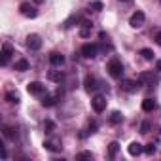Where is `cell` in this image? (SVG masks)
Masks as SVG:
<instances>
[{
	"label": "cell",
	"mask_w": 161,
	"mask_h": 161,
	"mask_svg": "<svg viewBox=\"0 0 161 161\" xmlns=\"http://www.w3.org/2000/svg\"><path fill=\"white\" fill-rule=\"evenodd\" d=\"M140 55H142L144 61H153V57H155V53H153L150 47H142V49H140Z\"/></svg>",
	"instance_id": "obj_21"
},
{
	"label": "cell",
	"mask_w": 161,
	"mask_h": 161,
	"mask_svg": "<svg viewBox=\"0 0 161 161\" xmlns=\"http://www.w3.org/2000/svg\"><path fill=\"white\" fill-rule=\"evenodd\" d=\"M84 87H86V91H89V93L97 91V89H99L97 78H93V76H86V80H84Z\"/></svg>",
	"instance_id": "obj_11"
},
{
	"label": "cell",
	"mask_w": 161,
	"mask_h": 161,
	"mask_svg": "<svg viewBox=\"0 0 161 161\" xmlns=\"http://www.w3.org/2000/svg\"><path fill=\"white\" fill-rule=\"evenodd\" d=\"M80 55L84 59H95L99 55V46L97 44H84L82 49H80Z\"/></svg>",
	"instance_id": "obj_2"
},
{
	"label": "cell",
	"mask_w": 161,
	"mask_h": 161,
	"mask_svg": "<svg viewBox=\"0 0 161 161\" xmlns=\"http://www.w3.org/2000/svg\"><path fill=\"white\" fill-rule=\"evenodd\" d=\"M2 159H8V152H6V146H2Z\"/></svg>",
	"instance_id": "obj_33"
},
{
	"label": "cell",
	"mask_w": 161,
	"mask_h": 161,
	"mask_svg": "<svg viewBox=\"0 0 161 161\" xmlns=\"http://www.w3.org/2000/svg\"><path fill=\"white\" fill-rule=\"evenodd\" d=\"M140 86L142 84L138 82V80H136V82H135V80H121V84H119V87L123 91H127V93H136Z\"/></svg>",
	"instance_id": "obj_5"
},
{
	"label": "cell",
	"mask_w": 161,
	"mask_h": 161,
	"mask_svg": "<svg viewBox=\"0 0 161 161\" xmlns=\"http://www.w3.org/2000/svg\"><path fill=\"white\" fill-rule=\"evenodd\" d=\"M64 55H61V53H57V51H53L51 55H49V63L53 64V66H63L64 64Z\"/></svg>",
	"instance_id": "obj_14"
},
{
	"label": "cell",
	"mask_w": 161,
	"mask_h": 161,
	"mask_svg": "<svg viewBox=\"0 0 161 161\" xmlns=\"http://www.w3.org/2000/svg\"><path fill=\"white\" fill-rule=\"evenodd\" d=\"M118 150H119V144H118V142H110V144H108V155H110V157H116Z\"/></svg>",
	"instance_id": "obj_24"
},
{
	"label": "cell",
	"mask_w": 161,
	"mask_h": 161,
	"mask_svg": "<svg viewBox=\"0 0 161 161\" xmlns=\"http://www.w3.org/2000/svg\"><path fill=\"white\" fill-rule=\"evenodd\" d=\"M44 148H46L47 152H61V150H63V146H61V140H57V138L44 140Z\"/></svg>",
	"instance_id": "obj_12"
},
{
	"label": "cell",
	"mask_w": 161,
	"mask_h": 161,
	"mask_svg": "<svg viewBox=\"0 0 161 161\" xmlns=\"http://www.w3.org/2000/svg\"><path fill=\"white\" fill-rule=\"evenodd\" d=\"M155 70H157V72H161V59H159V61H155Z\"/></svg>",
	"instance_id": "obj_34"
},
{
	"label": "cell",
	"mask_w": 161,
	"mask_h": 161,
	"mask_svg": "<svg viewBox=\"0 0 161 161\" xmlns=\"http://www.w3.org/2000/svg\"><path fill=\"white\" fill-rule=\"evenodd\" d=\"M4 99H6L10 104H19V103H21V97H19L17 91H8V93L4 95Z\"/></svg>",
	"instance_id": "obj_16"
},
{
	"label": "cell",
	"mask_w": 161,
	"mask_h": 161,
	"mask_svg": "<svg viewBox=\"0 0 161 161\" xmlns=\"http://www.w3.org/2000/svg\"><path fill=\"white\" fill-rule=\"evenodd\" d=\"M29 61L27 59H19V61H15V70L17 72H25V70H29Z\"/></svg>",
	"instance_id": "obj_20"
},
{
	"label": "cell",
	"mask_w": 161,
	"mask_h": 161,
	"mask_svg": "<svg viewBox=\"0 0 161 161\" xmlns=\"http://www.w3.org/2000/svg\"><path fill=\"white\" fill-rule=\"evenodd\" d=\"M78 19H80L78 15H72V17H68V19L63 23V29H70V27H72V23H74V21H78Z\"/></svg>",
	"instance_id": "obj_27"
},
{
	"label": "cell",
	"mask_w": 161,
	"mask_h": 161,
	"mask_svg": "<svg viewBox=\"0 0 161 161\" xmlns=\"http://www.w3.org/2000/svg\"><path fill=\"white\" fill-rule=\"evenodd\" d=\"M55 104H57V97H53V95H44L42 97V106L44 108H51Z\"/></svg>",
	"instance_id": "obj_18"
},
{
	"label": "cell",
	"mask_w": 161,
	"mask_h": 161,
	"mask_svg": "<svg viewBox=\"0 0 161 161\" xmlns=\"http://www.w3.org/2000/svg\"><path fill=\"white\" fill-rule=\"evenodd\" d=\"M127 152H129V155L136 157V155H140V153L144 152V146H142L140 142H131V144H129V148H127Z\"/></svg>",
	"instance_id": "obj_13"
},
{
	"label": "cell",
	"mask_w": 161,
	"mask_h": 161,
	"mask_svg": "<svg viewBox=\"0 0 161 161\" xmlns=\"http://www.w3.org/2000/svg\"><path fill=\"white\" fill-rule=\"evenodd\" d=\"M153 108H155V101L153 99H144L142 101V110L144 112H152Z\"/></svg>",
	"instance_id": "obj_22"
},
{
	"label": "cell",
	"mask_w": 161,
	"mask_h": 161,
	"mask_svg": "<svg viewBox=\"0 0 161 161\" xmlns=\"http://www.w3.org/2000/svg\"><path fill=\"white\" fill-rule=\"evenodd\" d=\"M148 131H150V121H142V123H140V133L146 135Z\"/></svg>",
	"instance_id": "obj_30"
},
{
	"label": "cell",
	"mask_w": 161,
	"mask_h": 161,
	"mask_svg": "<svg viewBox=\"0 0 161 161\" xmlns=\"http://www.w3.org/2000/svg\"><path fill=\"white\" fill-rule=\"evenodd\" d=\"M91 108H93L97 114L104 112V110H106V99H104L103 95H95V97L91 99Z\"/></svg>",
	"instance_id": "obj_8"
},
{
	"label": "cell",
	"mask_w": 161,
	"mask_h": 161,
	"mask_svg": "<svg viewBox=\"0 0 161 161\" xmlns=\"http://www.w3.org/2000/svg\"><path fill=\"white\" fill-rule=\"evenodd\" d=\"M153 40H155V44H157V46H161V31L153 36Z\"/></svg>",
	"instance_id": "obj_32"
},
{
	"label": "cell",
	"mask_w": 161,
	"mask_h": 161,
	"mask_svg": "<svg viewBox=\"0 0 161 161\" xmlns=\"http://www.w3.org/2000/svg\"><path fill=\"white\" fill-rule=\"evenodd\" d=\"M76 157H78V159H93V153H91V152H80Z\"/></svg>",
	"instance_id": "obj_29"
},
{
	"label": "cell",
	"mask_w": 161,
	"mask_h": 161,
	"mask_svg": "<svg viewBox=\"0 0 161 161\" xmlns=\"http://www.w3.org/2000/svg\"><path fill=\"white\" fill-rule=\"evenodd\" d=\"M12 55H14V47H12V44H8V42H6V44L2 46V51H0V64L6 66V64L10 63Z\"/></svg>",
	"instance_id": "obj_3"
},
{
	"label": "cell",
	"mask_w": 161,
	"mask_h": 161,
	"mask_svg": "<svg viewBox=\"0 0 161 161\" xmlns=\"http://www.w3.org/2000/svg\"><path fill=\"white\" fill-rule=\"evenodd\" d=\"M19 12H21L25 17H31V19H34V17L38 15V10H36L34 6H31L29 2H23V4L19 6Z\"/></svg>",
	"instance_id": "obj_10"
},
{
	"label": "cell",
	"mask_w": 161,
	"mask_h": 161,
	"mask_svg": "<svg viewBox=\"0 0 161 161\" xmlns=\"http://www.w3.org/2000/svg\"><path fill=\"white\" fill-rule=\"evenodd\" d=\"M108 119H110V123H112V125H119V123L123 121V114H121L119 110H116V112H112V114H110V118H108Z\"/></svg>",
	"instance_id": "obj_19"
},
{
	"label": "cell",
	"mask_w": 161,
	"mask_h": 161,
	"mask_svg": "<svg viewBox=\"0 0 161 161\" xmlns=\"http://www.w3.org/2000/svg\"><path fill=\"white\" fill-rule=\"evenodd\" d=\"M80 36H82V38H89L91 36V23L89 21H82V27H80Z\"/></svg>",
	"instance_id": "obj_17"
},
{
	"label": "cell",
	"mask_w": 161,
	"mask_h": 161,
	"mask_svg": "<svg viewBox=\"0 0 161 161\" xmlns=\"http://www.w3.org/2000/svg\"><path fill=\"white\" fill-rule=\"evenodd\" d=\"M155 150H157V148H155V144H152V142L144 146V153H148V155H153V153H155Z\"/></svg>",
	"instance_id": "obj_28"
},
{
	"label": "cell",
	"mask_w": 161,
	"mask_h": 161,
	"mask_svg": "<svg viewBox=\"0 0 161 161\" xmlns=\"http://www.w3.org/2000/svg\"><path fill=\"white\" fill-rule=\"evenodd\" d=\"M27 91H29L31 95L40 97V95L46 93V86H44L42 82H29V84H27Z\"/></svg>",
	"instance_id": "obj_7"
},
{
	"label": "cell",
	"mask_w": 161,
	"mask_h": 161,
	"mask_svg": "<svg viewBox=\"0 0 161 161\" xmlns=\"http://www.w3.org/2000/svg\"><path fill=\"white\" fill-rule=\"evenodd\" d=\"M2 133H4L6 138H12V140L15 138V133H14V129H12L10 125H4V127H2Z\"/></svg>",
	"instance_id": "obj_25"
},
{
	"label": "cell",
	"mask_w": 161,
	"mask_h": 161,
	"mask_svg": "<svg viewBox=\"0 0 161 161\" xmlns=\"http://www.w3.org/2000/svg\"><path fill=\"white\" fill-rule=\"evenodd\" d=\"M97 127H99V125H97V121H89V133H95V131H97Z\"/></svg>",
	"instance_id": "obj_31"
},
{
	"label": "cell",
	"mask_w": 161,
	"mask_h": 161,
	"mask_svg": "<svg viewBox=\"0 0 161 161\" xmlns=\"http://www.w3.org/2000/svg\"><path fill=\"white\" fill-rule=\"evenodd\" d=\"M104 8V4L103 2H99V0H95V2H91L89 4V10H93V12H101Z\"/></svg>",
	"instance_id": "obj_26"
},
{
	"label": "cell",
	"mask_w": 161,
	"mask_h": 161,
	"mask_svg": "<svg viewBox=\"0 0 161 161\" xmlns=\"http://www.w3.org/2000/svg\"><path fill=\"white\" fill-rule=\"evenodd\" d=\"M138 82H140L142 86L159 84V76H157V74H152V72H142V74H138Z\"/></svg>",
	"instance_id": "obj_4"
},
{
	"label": "cell",
	"mask_w": 161,
	"mask_h": 161,
	"mask_svg": "<svg viewBox=\"0 0 161 161\" xmlns=\"http://www.w3.org/2000/svg\"><path fill=\"white\" fill-rule=\"evenodd\" d=\"M144 21H146V15H144V12H135L131 17H129V25L133 27V29H140L142 25H144Z\"/></svg>",
	"instance_id": "obj_6"
},
{
	"label": "cell",
	"mask_w": 161,
	"mask_h": 161,
	"mask_svg": "<svg viewBox=\"0 0 161 161\" xmlns=\"http://www.w3.org/2000/svg\"><path fill=\"white\" fill-rule=\"evenodd\" d=\"M106 70H108V74H110L112 78H116V80H119V78L123 76V64H121V61H119L118 57H112V59L108 61Z\"/></svg>",
	"instance_id": "obj_1"
},
{
	"label": "cell",
	"mask_w": 161,
	"mask_h": 161,
	"mask_svg": "<svg viewBox=\"0 0 161 161\" xmlns=\"http://www.w3.org/2000/svg\"><path fill=\"white\" fill-rule=\"evenodd\" d=\"M44 131H46L47 135H51V133L55 131V121H51V119H46V121H44Z\"/></svg>",
	"instance_id": "obj_23"
},
{
	"label": "cell",
	"mask_w": 161,
	"mask_h": 161,
	"mask_svg": "<svg viewBox=\"0 0 161 161\" xmlns=\"http://www.w3.org/2000/svg\"><path fill=\"white\" fill-rule=\"evenodd\" d=\"M47 78L51 80V82H57V84H61L63 80H64V72H61V70H49Z\"/></svg>",
	"instance_id": "obj_15"
},
{
	"label": "cell",
	"mask_w": 161,
	"mask_h": 161,
	"mask_svg": "<svg viewBox=\"0 0 161 161\" xmlns=\"http://www.w3.org/2000/svg\"><path fill=\"white\" fill-rule=\"evenodd\" d=\"M27 47H29L31 51H38V49L42 47V38H40L38 34H29V36H27Z\"/></svg>",
	"instance_id": "obj_9"
}]
</instances>
